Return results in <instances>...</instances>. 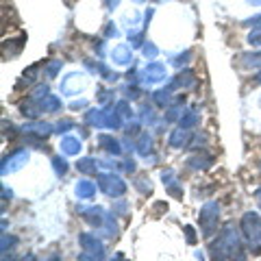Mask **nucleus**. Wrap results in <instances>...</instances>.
Segmentation results:
<instances>
[{"mask_svg": "<svg viewBox=\"0 0 261 261\" xmlns=\"http://www.w3.org/2000/svg\"><path fill=\"white\" fill-rule=\"evenodd\" d=\"M98 144L107 150V153L111 155H120L122 153V148H120V144H117V140H113L111 135H98Z\"/></svg>", "mask_w": 261, "mask_h": 261, "instance_id": "2eb2a0df", "label": "nucleus"}, {"mask_svg": "<svg viewBox=\"0 0 261 261\" xmlns=\"http://www.w3.org/2000/svg\"><path fill=\"white\" fill-rule=\"evenodd\" d=\"M111 96H113V91H109V89H102V91H100V96H98V100H100V104H107Z\"/></svg>", "mask_w": 261, "mask_h": 261, "instance_id": "473e14b6", "label": "nucleus"}, {"mask_svg": "<svg viewBox=\"0 0 261 261\" xmlns=\"http://www.w3.org/2000/svg\"><path fill=\"white\" fill-rule=\"evenodd\" d=\"M248 42L254 44V46H261V29H257L254 33H250V35H248Z\"/></svg>", "mask_w": 261, "mask_h": 261, "instance_id": "7c9ffc66", "label": "nucleus"}, {"mask_svg": "<svg viewBox=\"0 0 261 261\" xmlns=\"http://www.w3.org/2000/svg\"><path fill=\"white\" fill-rule=\"evenodd\" d=\"M76 168L81 170L83 174H96V159H91V157H85L76 163Z\"/></svg>", "mask_w": 261, "mask_h": 261, "instance_id": "a211bd4d", "label": "nucleus"}, {"mask_svg": "<svg viewBox=\"0 0 261 261\" xmlns=\"http://www.w3.org/2000/svg\"><path fill=\"white\" fill-rule=\"evenodd\" d=\"M59 70H61V61H50L48 68H46V74H48L50 78H55Z\"/></svg>", "mask_w": 261, "mask_h": 261, "instance_id": "c85d7f7f", "label": "nucleus"}, {"mask_svg": "<svg viewBox=\"0 0 261 261\" xmlns=\"http://www.w3.org/2000/svg\"><path fill=\"white\" fill-rule=\"evenodd\" d=\"M211 157H209V155H196V157H192V159H189L187 161V166H192L194 170H200V168H209V166H211Z\"/></svg>", "mask_w": 261, "mask_h": 261, "instance_id": "f3484780", "label": "nucleus"}, {"mask_svg": "<svg viewBox=\"0 0 261 261\" xmlns=\"http://www.w3.org/2000/svg\"><path fill=\"white\" fill-rule=\"evenodd\" d=\"M85 87H87V76L78 74V72H70L61 81V94H65V96H76Z\"/></svg>", "mask_w": 261, "mask_h": 261, "instance_id": "423d86ee", "label": "nucleus"}, {"mask_svg": "<svg viewBox=\"0 0 261 261\" xmlns=\"http://www.w3.org/2000/svg\"><path fill=\"white\" fill-rule=\"evenodd\" d=\"M254 196H257V202H259V207H261V189H257V194H254Z\"/></svg>", "mask_w": 261, "mask_h": 261, "instance_id": "58836bf2", "label": "nucleus"}, {"mask_svg": "<svg viewBox=\"0 0 261 261\" xmlns=\"http://www.w3.org/2000/svg\"><path fill=\"white\" fill-rule=\"evenodd\" d=\"M159 55V50H157V46H153V44H146L144 46V57L148 59V61H153V59Z\"/></svg>", "mask_w": 261, "mask_h": 261, "instance_id": "cd10ccee", "label": "nucleus"}, {"mask_svg": "<svg viewBox=\"0 0 261 261\" xmlns=\"http://www.w3.org/2000/svg\"><path fill=\"white\" fill-rule=\"evenodd\" d=\"M85 104H87L85 100H74V102H72V109H83Z\"/></svg>", "mask_w": 261, "mask_h": 261, "instance_id": "e433bc0d", "label": "nucleus"}, {"mask_svg": "<svg viewBox=\"0 0 261 261\" xmlns=\"http://www.w3.org/2000/svg\"><path fill=\"white\" fill-rule=\"evenodd\" d=\"M137 150H140L142 155H148L150 150H153V137H150L148 133H144L140 137V144H137Z\"/></svg>", "mask_w": 261, "mask_h": 261, "instance_id": "412c9836", "label": "nucleus"}, {"mask_svg": "<svg viewBox=\"0 0 261 261\" xmlns=\"http://www.w3.org/2000/svg\"><path fill=\"white\" fill-rule=\"evenodd\" d=\"M78 241H81L85 254H87L91 261H102V259H104V246H102V241L98 239L96 235L83 233L81 237H78Z\"/></svg>", "mask_w": 261, "mask_h": 261, "instance_id": "39448f33", "label": "nucleus"}, {"mask_svg": "<svg viewBox=\"0 0 261 261\" xmlns=\"http://www.w3.org/2000/svg\"><path fill=\"white\" fill-rule=\"evenodd\" d=\"M26 133H35V135H48L52 133V124L48 122H31V124H26L24 126Z\"/></svg>", "mask_w": 261, "mask_h": 261, "instance_id": "dca6fc26", "label": "nucleus"}, {"mask_svg": "<svg viewBox=\"0 0 261 261\" xmlns=\"http://www.w3.org/2000/svg\"><path fill=\"white\" fill-rule=\"evenodd\" d=\"M128 39H130V46H142L144 44V33L142 31H128Z\"/></svg>", "mask_w": 261, "mask_h": 261, "instance_id": "bb28decb", "label": "nucleus"}, {"mask_svg": "<svg viewBox=\"0 0 261 261\" xmlns=\"http://www.w3.org/2000/svg\"><path fill=\"white\" fill-rule=\"evenodd\" d=\"M166 65H163L161 61H150L146 68H144L142 72V78H144V83H159L166 78Z\"/></svg>", "mask_w": 261, "mask_h": 261, "instance_id": "6e6552de", "label": "nucleus"}, {"mask_svg": "<svg viewBox=\"0 0 261 261\" xmlns=\"http://www.w3.org/2000/svg\"><path fill=\"white\" fill-rule=\"evenodd\" d=\"M244 24L250 26V29H261V16H254V18H250V20H246Z\"/></svg>", "mask_w": 261, "mask_h": 261, "instance_id": "2f4dec72", "label": "nucleus"}, {"mask_svg": "<svg viewBox=\"0 0 261 261\" xmlns=\"http://www.w3.org/2000/svg\"><path fill=\"white\" fill-rule=\"evenodd\" d=\"M241 252H244V248H241L239 235L233 228V224H226L224 231L218 235V239H213L209 246V259L211 261H244L246 257Z\"/></svg>", "mask_w": 261, "mask_h": 261, "instance_id": "f257e3e1", "label": "nucleus"}, {"mask_svg": "<svg viewBox=\"0 0 261 261\" xmlns=\"http://www.w3.org/2000/svg\"><path fill=\"white\" fill-rule=\"evenodd\" d=\"M196 81H194V72L192 70H185V72H181L179 76L174 78L172 83L168 85V89H176V87H192Z\"/></svg>", "mask_w": 261, "mask_h": 261, "instance_id": "4468645a", "label": "nucleus"}, {"mask_svg": "<svg viewBox=\"0 0 261 261\" xmlns=\"http://www.w3.org/2000/svg\"><path fill=\"white\" fill-rule=\"evenodd\" d=\"M218 213H220V205L215 200H209L202 205L200 209V228L205 233V237H211L218 228Z\"/></svg>", "mask_w": 261, "mask_h": 261, "instance_id": "7ed1b4c3", "label": "nucleus"}, {"mask_svg": "<svg viewBox=\"0 0 261 261\" xmlns=\"http://www.w3.org/2000/svg\"><path fill=\"white\" fill-rule=\"evenodd\" d=\"M48 261H59V259H57V257H50V259H48Z\"/></svg>", "mask_w": 261, "mask_h": 261, "instance_id": "a19ab883", "label": "nucleus"}, {"mask_svg": "<svg viewBox=\"0 0 261 261\" xmlns=\"http://www.w3.org/2000/svg\"><path fill=\"white\" fill-rule=\"evenodd\" d=\"M26 161H29V153H26V150H16V153H11L3 161V176L11 174V172H18L22 166H26Z\"/></svg>", "mask_w": 261, "mask_h": 261, "instance_id": "0eeeda50", "label": "nucleus"}, {"mask_svg": "<svg viewBox=\"0 0 261 261\" xmlns=\"http://www.w3.org/2000/svg\"><path fill=\"white\" fill-rule=\"evenodd\" d=\"M241 63L248 65V68H257V65H261V52H248V55H241Z\"/></svg>", "mask_w": 261, "mask_h": 261, "instance_id": "aec40b11", "label": "nucleus"}, {"mask_svg": "<svg viewBox=\"0 0 261 261\" xmlns=\"http://www.w3.org/2000/svg\"><path fill=\"white\" fill-rule=\"evenodd\" d=\"M74 192H76L78 198L89 200V198H94V194H96V185L91 181H76Z\"/></svg>", "mask_w": 261, "mask_h": 261, "instance_id": "ddd939ff", "label": "nucleus"}, {"mask_svg": "<svg viewBox=\"0 0 261 261\" xmlns=\"http://www.w3.org/2000/svg\"><path fill=\"white\" fill-rule=\"evenodd\" d=\"M59 148H61V153L65 155H78L81 153V140L74 135H65L61 142H59Z\"/></svg>", "mask_w": 261, "mask_h": 261, "instance_id": "f8f14e48", "label": "nucleus"}, {"mask_svg": "<svg viewBox=\"0 0 261 261\" xmlns=\"http://www.w3.org/2000/svg\"><path fill=\"white\" fill-rule=\"evenodd\" d=\"M254 78H257V83H261V72H259V74H257V76H254Z\"/></svg>", "mask_w": 261, "mask_h": 261, "instance_id": "ea45409f", "label": "nucleus"}, {"mask_svg": "<svg viewBox=\"0 0 261 261\" xmlns=\"http://www.w3.org/2000/svg\"><path fill=\"white\" fill-rule=\"evenodd\" d=\"M241 233L246 235L252 254H261V218L254 211H246L241 215Z\"/></svg>", "mask_w": 261, "mask_h": 261, "instance_id": "f03ea898", "label": "nucleus"}, {"mask_svg": "<svg viewBox=\"0 0 261 261\" xmlns=\"http://www.w3.org/2000/svg\"><path fill=\"white\" fill-rule=\"evenodd\" d=\"M153 100L155 104H159V107H166V104L170 102V89H159L153 94Z\"/></svg>", "mask_w": 261, "mask_h": 261, "instance_id": "4be33fe9", "label": "nucleus"}, {"mask_svg": "<svg viewBox=\"0 0 261 261\" xmlns=\"http://www.w3.org/2000/svg\"><path fill=\"white\" fill-rule=\"evenodd\" d=\"M52 166H55V172L59 176H63L65 172H68V161H65L63 157H52Z\"/></svg>", "mask_w": 261, "mask_h": 261, "instance_id": "5701e85b", "label": "nucleus"}, {"mask_svg": "<svg viewBox=\"0 0 261 261\" xmlns=\"http://www.w3.org/2000/svg\"><path fill=\"white\" fill-rule=\"evenodd\" d=\"M111 261H124V254H122V252H117V254H115V257L111 259Z\"/></svg>", "mask_w": 261, "mask_h": 261, "instance_id": "4c0bfd02", "label": "nucleus"}, {"mask_svg": "<svg viewBox=\"0 0 261 261\" xmlns=\"http://www.w3.org/2000/svg\"><path fill=\"white\" fill-rule=\"evenodd\" d=\"M37 70H39V65H31L29 72H24V76H22V81L18 83V87H24V85H31L33 81H35L33 76H35V72H37Z\"/></svg>", "mask_w": 261, "mask_h": 261, "instance_id": "b1692460", "label": "nucleus"}, {"mask_svg": "<svg viewBox=\"0 0 261 261\" xmlns=\"http://www.w3.org/2000/svg\"><path fill=\"white\" fill-rule=\"evenodd\" d=\"M98 185H100L102 192L111 196V198H117V196H122L126 192V183H124L117 174H111V172L98 176Z\"/></svg>", "mask_w": 261, "mask_h": 261, "instance_id": "20e7f679", "label": "nucleus"}, {"mask_svg": "<svg viewBox=\"0 0 261 261\" xmlns=\"http://www.w3.org/2000/svg\"><path fill=\"white\" fill-rule=\"evenodd\" d=\"M161 176H163V185H166L168 194L174 196V198H183V189H181V185H179V181L174 179V172H172V170H166V172H163Z\"/></svg>", "mask_w": 261, "mask_h": 261, "instance_id": "9b49d317", "label": "nucleus"}, {"mask_svg": "<svg viewBox=\"0 0 261 261\" xmlns=\"http://www.w3.org/2000/svg\"><path fill=\"white\" fill-rule=\"evenodd\" d=\"M16 241H18V239L13 237V235H7V233H5V235H3V252H7V246H9V248L16 246Z\"/></svg>", "mask_w": 261, "mask_h": 261, "instance_id": "c756f323", "label": "nucleus"}, {"mask_svg": "<svg viewBox=\"0 0 261 261\" xmlns=\"http://www.w3.org/2000/svg\"><path fill=\"white\" fill-rule=\"evenodd\" d=\"M135 187L140 189L142 194H150V192H153V185H150V179H146V176H140V179L135 181Z\"/></svg>", "mask_w": 261, "mask_h": 261, "instance_id": "393cba45", "label": "nucleus"}, {"mask_svg": "<svg viewBox=\"0 0 261 261\" xmlns=\"http://www.w3.org/2000/svg\"><path fill=\"white\" fill-rule=\"evenodd\" d=\"M124 170H126V172H135V161H126L124 163Z\"/></svg>", "mask_w": 261, "mask_h": 261, "instance_id": "c9c22d12", "label": "nucleus"}, {"mask_svg": "<svg viewBox=\"0 0 261 261\" xmlns=\"http://www.w3.org/2000/svg\"><path fill=\"white\" fill-rule=\"evenodd\" d=\"M111 61L115 65H128L133 61V55H130V46L128 44H117L111 48Z\"/></svg>", "mask_w": 261, "mask_h": 261, "instance_id": "1a4fd4ad", "label": "nucleus"}, {"mask_svg": "<svg viewBox=\"0 0 261 261\" xmlns=\"http://www.w3.org/2000/svg\"><path fill=\"white\" fill-rule=\"evenodd\" d=\"M115 113L120 115V117H130V115H133V111H130L126 100H120V102L115 104Z\"/></svg>", "mask_w": 261, "mask_h": 261, "instance_id": "a878e982", "label": "nucleus"}, {"mask_svg": "<svg viewBox=\"0 0 261 261\" xmlns=\"http://www.w3.org/2000/svg\"><path fill=\"white\" fill-rule=\"evenodd\" d=\"M196 124H198V113H196V111H189L187 115H183L179 120L181 128H192V126H196Z\"/></svg>", "mask_w": 261, "mask_h": 261, "instance_id": "6ab92c4d", "label": "nucleus"}, {"mask_svg": "<svg viewBox=\"0 0 261 261\" xmlns=\"http://www.w3.org/2000/svg\"><path fill=\"white\" fill-rule=\"evenodd\" d=\"M189 140H192V130L179 126L176 130H172V133H170L168 144H170L172 148H183V146H187V144H189Z\"/></svg>", "mask_w": 261, "mask_h": 261, "instance_id": "9d476101", "label": "nucleus"}, {"mask_svg": "<svg viewBox=\"0 0 261 261\" xmlns=\"http://www.w3.org/2000/svg\"><path fill=\"white\" fill-rule=\"evenodd\" d=\"M137 130H140V122H133V124H128L126 126V135H135Z\"/></svg>", "mask_w": 261, "mask_h": 261, "instance_id": "f704fd0d", "label": "nucleus"}, {"mask_svg": "<svg viewBox=\"0 0 261 261\" xmlns=\"http://www.w3.org/2000/svg\"><path fill=\"white\" fill-rule=\"evenodd\" d=\"M185 237H187L189 244H196V231L192 226H185Z\"/></svg>", "mask_w": 261, "mask_h": 261, "instance_id": "72a5a7b5", "label": "nucleus"}]
</instances>
